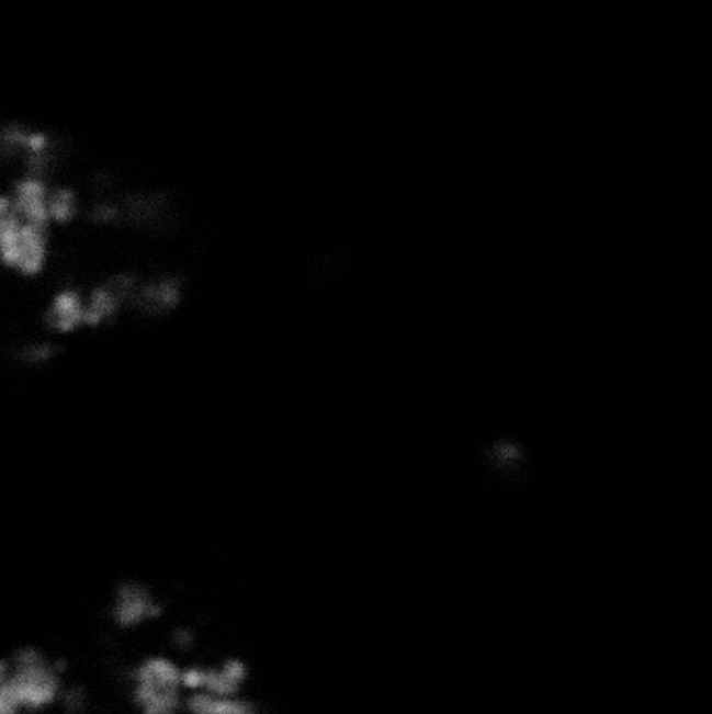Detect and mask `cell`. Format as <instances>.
I'll return each instance as SVG.
<instances>
[{"label":"cell","mask_w":712,"mask_h":714,"mask_svg":"<svg viewBox=\"0 0 712 714\" xmlns=\"http://www.w3.org/2000/svg\"><path fill=\"white\" fill-rule=\"evenodd\" d=\"M57 233L27 224L9 212L0 195V270L22 282L41 281L50 272Z\"/></svg>","instance_id":"cell-1"},{"label":"cell","mask_w":712,"mask_h":714,"mask_svg":"<svg viewBox=\"0 0 712 714\" xmlns=\"http://www.w3.org/2000/svg\"><path fill=\"white\" fill-rule=\"evenodd\" d=\"M4 679L23 713L50 709L59 702L65 688L61 669L38 648L18 649L9 658Z\"/></svg>","instance_id":"cell-2"},{"label":"cell","mask_w":712,"mask_h":714,"mask_svg":"<svg viewBox=\"0 0 712 714\" xmlns=\"http://www.w3.org/2000/svg\"><path fill=\"white\" fill-rule=\"evenodd\" d=\"M187 276L170 268L143 270L132 286L128 318L138 325H163L187 305Z\"/></svg>","instance_id":"cell-3"},{"label":"cell","mask_w":712,"mask_h":714,"mask_svg":"<svg viewBox=\"0 0 712 714\" xmlns=\"http://www.w3.org/2000/svg\"><path fill=\"white\" fill-rule=\"evenodd\" d=\"M132 700L140 714L182 713V667L170 656L145 658L132 672Z\"/></svg>","instance_id":"cell-4"},{"label":"cell","mask_w":712,"mask_h":714,"mask_svg":"<svg viewBox=\"0 0 712 714\" xmlns=\"http://www.w3.org/2000/svg\"><path fill=\"white\" fill-rule=\"evenodd\" d=\"M38 326L55 339H74L88 332L87 297L78 282H61L50 288L38 307Z\"/></svg>","instance_id":"cell-5"},{"label":"cell","mask_w":712,"mask_h":714,"mask_svg":"<svg viewBox=\"0 0 712 714\" xmlns=\"http://www.w3.org/2000/svg\"><path fill=\"white\" fill-rule=\"evenodd\" d=\"M249 679V669L238 658H226L212 667L193 665L182 669V683L189 692H207L214 695H240Z\"/></svg>","instance_id":"cell-6"},{"label":"cell","mask_w":712,"mask_h":714,"mask_svg":"<svg viewBox=\"0 0 712 714\" xmlns=\"http://www.w3.org/2000/svg\"><path fill=\"white\" fill-rule=\"evenodd\" d=\"M161 602L151 587L138 581H124L115 587L111 600V619L117 627L134 628L155 621L161 614Z\"/></svg>","instance_id":"cell-7"},{"label":"cell","mask_w":712,"mask_h":714,"mask_svg":"<svg viewBox=\"0 0 712 714\" xmlns=\"http://www.w3.org/2000/svg\"><path fill=\"white\" fill-rule=\"evenodd\" d=\"M184 711L189 714H259L258 706L242 695L207 692H191L184 698Z\"/></svg>","instance_id":"cell-8"},{"label":"cell","mask_w":712,"mask_h":714,"mask_svg":"<svg viewBox=\"0 0 712 714\" xmlns=\"http://www.w3.org/2000/svg\"><path fill=\"white\" fill-rule=\"evenodd\" d=\"M7 669H9V660L2 658L0 660V714H23L22 706L18 704L11 688L7 685V679H4Z\"/></svg>","instance_id":"cell-9"},{"label":"cell","mask_w":712,"mask_h":714,"mask_svg":"<svg viewBox=\"0 0 712 714\" xmlns=\"http://www.w3.org/2000/svg\"><path fill=\"white\" fill-rule=\"evenodd\" d=\"M59 702H61V706H64L67 713H82L84 706H87V692H84V688H80V685L64 688Z\"/></svg>","instance_id":"cell-10"},{"label":"cell","mask_w":712,"mask_h":714,"mask_svg":"<svg viewBox=\"0 0 712 714\" xmlns=\"http://www.w3.org/2000/svg\"><path fill=\"white\" fill-rule=\"evenodd\" d=\"M173 646L180 649L191 648L194 644V633L191 628L182 627L176 628L172 635Z\"/></svg>","instance_id":"cell-11"}]
</instances>
